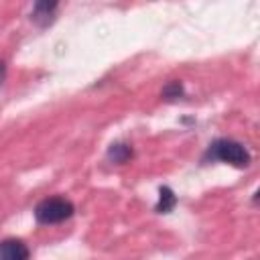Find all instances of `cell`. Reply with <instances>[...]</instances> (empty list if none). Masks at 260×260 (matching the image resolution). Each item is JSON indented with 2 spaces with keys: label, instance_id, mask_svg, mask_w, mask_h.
<instances>
[{
  "label": "cell",
  "instance_id": "obj_1",
  "mask_svg": "<svg viewBox=\"0 0 260 260\" xmlns=\"http://www.w3.org/2000/svg\"><path fill=\"white\" fill-rule=\"evenodd\" d=\"M205 158H211V160H221V162H228V165H234V167H248L250 165V152L248 148L238 142V140H232V138H217L209 144L207 152H205Z\"/></svg>",
  "mask_w": 260,
  "mask_h": 260
},
{
  "label": "cell",
  "instance_id": "obj_2",
  "mask_svg": "<svg viewBox=\"0 0 260 260\" xmlns=\"http://www.w3.org/2000/svg\"><path fill=\"white\" fill-rule=\"evenodd\" d=\"M73 211H75V207L69 199H65V197H47V199L37 203L35 219L43 225H53V223H61V221L69 219L73 215Z\"/></svg>",
  "mask_w": 260,
  "mask_h": 260
},
{
  "label": "cell",
  "instance_id": "obj_3",
  "mask_svg": "<svg viewBox=\"0 0 260 260\" xmlns=\"http://www.w3.org/2000/svg\"><path fill=\"white\" fill-rule=\"evenodd\" d=\"M30 250L22 240L8 238L0 242V260H28Z\"/></svg>",
  "mask_w": 260,
  "mask_h": 260
},
{
  "label": "cell",
  "instance_id": "obj_4",
  "mask_svg": "<svg viewBox=\"0 0 260 260\" xmlns=\"http://www.w3.org/2000/svg\"><path fill=\"white\" fill-rule=\"evenodd\" d=\"M55 10H57V2H49V0H41L32 6V14L30 18L39 24V26H47L55 20Z\"/></svg>",
  "mask_w": 260,
  "mask_h": 260
},
{
  "label": "cell",
  "instance_id": "obj_5",
  "mask_svg": "<svg viewBox=\"0 0 260 260\" xmlns=\"http://www.w3.org/2000/svg\"><path fill=\"white\" fill-rule=\"evenodd\" d=\"M132 156H134V150H132V146L126 144V142H114V144H110V148H108V160H110V162L124 165V162H128Z\"/></svg>",
  "mask_w": 260,
  "mask_h": 260
},
{
  "label": "cell",
  "instance_id": "obj_6",
  "mask_svg": "<svg viewBox=\"0 0 260 260\" xmlns=\"http://www.w3.org/2000/svg\"><path fill=\"white\" fill-rule=\"evenodd\" d=\"M175 205H177V195H175V191H173L171 187L162 185V187L158 189V201H156V205H154V211H156V213H171V211L175 209Z\"/></svg>",
  "mask_w": 260,
  "mask_h": 260
},
{
  "label": "cell",
  "instance_id": "obj_7",
  "mask_svg": "<svg viewBox=\"0 0 260 260\" xmlns=\"http://www.w3.org/2000/svg\"><path fill=\"white\" fill-rule=\"evenodd\" d=\"M162 98H165L167 102H175V100L183 98V83H181L179 79L169 81V83L162 87Z\"/></svg>",
  "mask_w": 260,
  "mask_h": 260
},
{
  "label": "cell",
  "instance_id": "obj_8",
  "mask_svg": "<svg viewBox=\"0 0 260 260\" xmlns=\"http://www.w3.org/2000/svg\"><path fill=\"white\" fill-rule=\"evenodd\" d=\"M4 77H6V65H4V61H0V85H2Z\"/></svg>",
  "mask_w": 260,
  "mask_h": 260
}]
</instances>
